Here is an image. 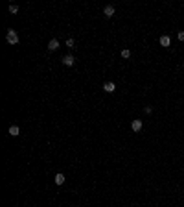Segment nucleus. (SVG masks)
Segmentation results:
<instances>
[{
  "instance_id": "nucleus-4",
  "label": "nucleus",
  "mask_w": 184,
  "mask_h": 207,
  "mask_svg": "<svg viewBox=\"0 0 184 207\" xmlns=\"http://www.w3.org/2000/svg\"><path fill=\"white\" fill-rule=\"evenodd\" d=\"M103 91L105 93H114V91H116V85H114L112 81H107V83L103 85Z\"/></svg>"
},
{
  "instance_id": "nucleus-5",
  "label": "nucleus",
  "mask_w": 184,
  "mask_h": 207,
  "mask_svg": "<svg viewBox=\"0 0 184 207\" xmlns=\"http://www.w3.org/2000/svg\"><path fill=\"white\" fill-rule=\"evenodd\" d=\"M131 128H133V132H140V129H142V120H140V119L133 120V122H131Z\"/></svg>"
},
{
  "instance_id": "nucleus-6",
  "label": "nucleus",
  "mask_w": 184,
  "mask_h": 207,
  "mask_svg": "<svg viewBox=\"0 0 184 207\" xmlns=\"http://www.w3.org/2000/svg\"><path fill=\"white\" fill-rule=\"evenodd\" d=\"M158 43H160V46H164V48H168L169 45H171V39H169L168 35H162V37H160V41H158Z\"/></svg>"
},
{
  "instance_id": "nucleus-7",
  "label": "nucleus",
  "mask_w": 184,
  "mask_h": 207,
  "mask_svg": "<svg viewBox=\"0 0 184 207\" xmlns=\"http://www.w3.org/2000/svg\"><path fill=\"white\" fill-rule=\"evenodd\" d=\"M8 132H9V135H11V137H17V135L20 133V128L13 124V126H9V129H8Z\"/></svg>"
},
{
  "instance_id": "nucleus-3",
  "label": "nucleus",
  "mask_w": 184,
  "mask_h": 207,
  "mask_svg": "<svg viewBox=\"0 0 184 207\" xmlns=\"http://www.w3.org/2000/svg\"><path fill=\"white\" fill-rule=\"evenodd\" d=\"M103 15H105L107 19L114 17V6H105V9H103Z\"/></svg>"
},
{
  "instance_id": "nucleus-8",
  "label": "nucleus",
  "mask_w": 184,
  "mask_h": 207,
  "mask_svg": "<svg viewBox=\"0 0 184 207\" xmlns=\"http://www.w3.org/2000/svg\"><path fill=\"white\" fill-rule=\"evenodd\" d=\"M59 48V41L57 39H52L50 43H48V50H57Z\"/></svg>"
},
{
  "instance_id": "nucleus-2",
  "label": "nucleus",
  "mask_w": 184,
  "mask_h": 207,
  "mask_svg": "<svg viewBox=\"0 0 184 207\" xmlns=\"http://www.w3.org/2000/svg\"><path fill=\"white\" fill-rule=\"evenodd\" d=\"M74 63H76V58H74V56H70V54L63 58V65H66V67H72Z\"/></svg>"
},
{
  "instance_id": "nucleus-11",
  "label": "nucleus",
  "mask_w": 184,
  "mask_h": 207,
  "mask_svg": "<svg viewBox=\"0 0 184 207\" xmlns=\"http://www.w3.org/2000/svg\"><path fill=\"white\" fill-rule=\"evenodd\" d=\"M18 11V6L17 4H9V13H17Z\"/></svg>"
},
{
  "instance_id": "nucleus-13",
  "label": "nucleus",
  "mask_w": 184,
  "mask_h": 207,
  "mask_svg": "<svg viewBox=\"0 0 184 207\" xmlns=\"http://www.w3.org/2000/svg\"><path fill=\"white\" fill-rule=\"evenodd\" d=\"M177 37H179V41H184V32H179V35H177Z\"/></svg>"
},
{
  "instance_id": "nucleus-9",
  "label": "nucleus",
  "mask_w": 184,
  "mask_h": 207,
  "mask_svg": "<svg viewBox=\"0 0 184 207\" xmlns=\"http://www.w3.org/2000/svg\"><path fill=\"white\" fill-rule=\"evenodd\" d=\"M63 183H65V174L57 172V174H55V185H63Z\"/></svg>"
},
{
  "instance_id": "nucleus-12",
  "label": "nucleus",
  "mask_w": 184,
  "mask_h": 207,
  "mask_svg": "<svg viewBox=\"0 0 184 207\" xmlns=\"http://www.w3.org/2000/svg\"><path fill=\"white\" fill-rule=\"evenodd\" d=\"M121 58L129 59V58H131V50H121Z\"/></svg>"
},
{
  "instance_id": "nucleus-10",
  "label": "nucleus",
  "mask_w": 184,
  "mask_h": 207,
  "mask_svg": "<svg viewBox=\"0 0 184 207\" xmlns=\"http://www.w3.org/2000/svg\"><path fill=\"white\" fill-rule=\"evenodd\" d=\"M65 45H66L68 48H74V46H76V43H74V39H72V37H68V39H66V43H65Z\"/></svg>"
},
{
  "instance_id": "nucleus-1",
  "label": "nucleus",
  "mask_w": 184,
  "mask_h": 207,
  "mask_svg": "<svg viewBox=\"0 0 184 207\" xmlns=\"http://www.w3.org/2000/svg\"><path fill=\"white\" fill-rule=\"evenodd\" d=\"M6 41H8L9 45H18V35L15 30H8V33H6Z\"/></svg>"
}]
</instances>
